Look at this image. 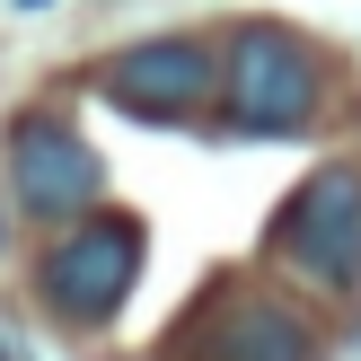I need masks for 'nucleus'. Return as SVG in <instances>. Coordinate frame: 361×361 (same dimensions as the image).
Listing matches in <instances>:
<instances>
[{
    "label": "nucleus",
    "instance_id": "nucleus-1",
    "mask_svg": "<svg viewBox=\"0 0 361 361\" xmlns=\"http://www.w3.org/2000/svg\"><path fill=\"white\" fill-rule=\"evenodd\" d=\"M317 53L300 44L291 27H229V62H221V106H229V123L238 133H256V141H291V133H309V115H317Z\"/></svg>",
    "mask_w": 361,
    "mask_h": 361
},
{
    "label": "nucleus",
    "instance_id": "nucleus-5",
    "mask_svg": "<svg viewBox=\"0 0 361 361\" xmlns=\"http://www.w3.org/2000/svg\"><path fill=\"white\" fill-rule=\"evenodd\" d=\"M97 88L115 106H133V115H150V123H176L221 88V62H212L203 35H150V44H123L97 71Z\"/></svg>",
    "mask_w": 361,
    "mask_h": 361
},
{
    "label": "nucleus",
    "instance_id": "nucleus-3",
    "mask_svg": "<svg viewBox=\"0 0 361 361\" xmlns=\"http://www.w3.org/2000/svg\"><path fill=\"white\" fill-rule=\"evenodd\" d=\"M44 309L80 317V326H97V317H115L123 300H133L141 282V221H123V212H97V221L62 229V238L44 247Z\"/></svg>",
    "mask_w": 361,
    "mask_h": 361
},
{
    "label": "nucleus",
    "instance_id": "nucleus-4",
    "mask_svg": "<svg viewBox=\"0 0 361 361\" xmlns=\"http://www.w3.org/2000/svg\"><path fill=\"white\" fill-rule=\"evenodd\" d=\"M9 194L27 221H97V194H106V168L88 150V133L71 115H27L9 141Z\"/></svg>",
    "mask_w": 361,
    "mask_h": 361
},
{
    "label": "nucleus",
    "instance_id": "nucleus-7",
    "mask_svg": "<svg viewBox=\"0 0 361 361\" xmlns=\"http://www.w3.org/2000/svg\"><path fill=\"white\" fill-rule=\"evenodd\" d=\"M0 361H27V353H18V335H9V317H0Z\"/></svg>",
    "mask_w": 361,
    "mask_h": 361
},
{
    "label": "nucleus",
    "instance_id": "nucleus-6",
    "mask_svg": "<svg viewBox=\"0 0 361 361\" xmlns=\"http://www.w3.org/2000/svg\"><path fill=\"white\" fill-rule=\"evenodd\" d=\"M203 361H309V326L282 300H229L203 335Z\"/></svg>",
    "mask_w": 361,
    "mask_h": 361
},
{
    "label": "nucleus",
    "instance_id": "nucleus-2",
    "mask_svg": "<svg viewBox=\"0 0 361 361\" xmlns=\"http://www.w3.org/2000/svg\"><path fill=\"white\" fill-rule=\"evenodd\" d=\"M274 256L317 291H353L361 282V168H317L309 185L282 203Z\"/></svg>",
    "mask_w": 361,
    "mask_h": 361
}]
</instances>
